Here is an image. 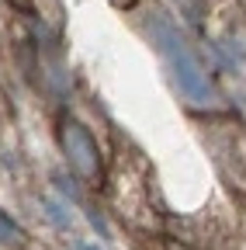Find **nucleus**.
I'll return each mask as SVG.
<instances>
[{"instance_id":"1","label":"nucleus","mask_w":246,"mask_h":250,"mask_svg":"<svg viewBox=\"0 0 246 250\" xmlns=\"http://www.w3.org/2000/svg\"><path fill=\"white\" fill-rule=\"evenodd\" d=\"M66 149H70V156H73V167H76L80 174H90L97 149H94V143L87 139V132L80 129V125H70V132H66Z\"/></svg>"},{"instance_id":"2","label":"nucleus","mask_w":246,"mask_h":250,"mask_svg":"<svg viewBox=\"0 0 246 250\" xmlns=\"http://www.w3.org/2000/svg\"><path fill=\"white\" fill-rule=\"evenodd\" d=\"M0 236H4V243H18V240H21V233L7 226V219H4V215H0Z\"/></svg>"},{"instance_id":"3","label":"nucleus","mask_w":246,"mask_h":250,"mask_svg":"<svg viewBox=\"0 0 246 250\" xmlns=\"http://www.w3.org/2000/svg\"><path fill=\"white\" fill-rule=\"evenodd\" d=\"M80 250H94V247H80Z\"/></svg>"}]
</instances>
